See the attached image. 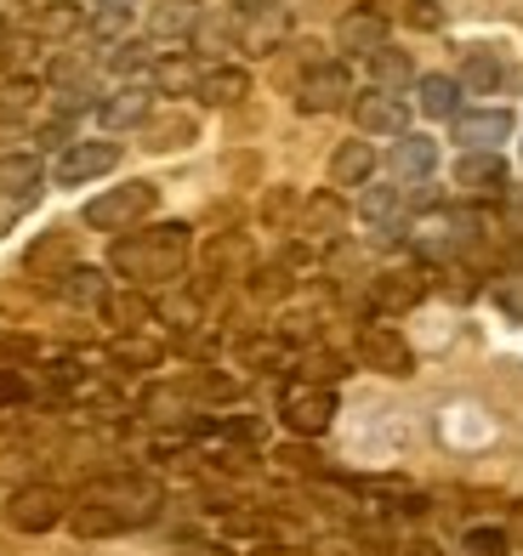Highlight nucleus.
<instances>
[{"label": "nucleus", "mask_w": 523, "mask_h": 556, "mask_svg": "<svg viewBox=\"0 0 523 556\" xmlns=\"http://www.w3.org/2000/svg\"><path fill=\"white\" fill-rule=\"evenodd\" d=\"M154 517H160V483L142 471L97 477V483L69 505V528L80 540H114V534H132V528L154 522Z\"/></svg>", "instance_id": "1"}, {"label": "nucleus", "mask_w": 523, "mask_h": 556, "mask_svg": "<svg viewBox=\"0 0 523 556\" xmlns=\"http://www.w3.org/2000/svg\"><path fill=\"white\" fill-rule=\"evenodd\" d=\"M194 256V227L188 222H154V227H132L114 239V273L132 278V290L148 285H177Z\"/></svg>", "instance_id": "2"}, {"label": "nucleus", "mask_w": 523, "mask_h": 556, "mask_svg": "<svg viewBox=\"0 0 523 556\" xmlns=\"http://www.w3.org/2000/svg\"><path fill=\"white\" fill-rule=\"evenodd\" d=\"M160 205V188L154 182H120L109 193L86 199V227H97V233H132V227H142L148 216H154Z\"/></svg>", "instance_id": "3"}, {"label": "nucleus", "mask_w": 523, "mask_h": 556, "mask_svg": "<svg viewBox=\"0 0 523 556\" xmlns=\"http://www.w3.org/2000/svg\"><path fill=\"white\" fill-rule=\"evenodd\" d=\"M69 494L52 489V483H29L17 489L7 505H0V517H7V528H17V534H52V528L69 517Z\"/></svg>", "instance_id": "4"}, {"label": "nucleus", "mask_w": 523, "mask_h": 556, "mask_svg": "<svg viewBox=\"0 0 523 556\" xmlns=\"http://www.w3.org/2000/svg\"><path fill=\"white\" fill-rule=\"evenodd\" d=\"M279 420L290 426L296 438H319L331 432L336 420V387H319V381H290L279 397Z\"/></svg>", "instance_id": "5"}, {"label": "nucleus", "mask_w": 523, "mask_h": 556, "mask_svg": "<svg viewBox=\"0 0 523 556\" xmlns=\"http://www.w3.org/2000/svg\"><path fill=\"white\" fill-rule=\"evenodd\" d=\"M353 352H359V364H364V369L393 375V381H404V375H415V352H410V341L398 336L393 324H359V341H353Z\"/></svg>", "instance_id": "6"}, {"label": "nucleus", "mask_w": 523, "mask_h": 556, "mask_svg": "<svg viewBox=\"0 0 523 556\" xmlns=\"http://www.w3.org/2000/svg\"><path fill=\"white\" fill-rule=\"evenodd\" d=\"M353 74H347V63H313L302 74V86H296V109L302 114H336L353 103Z\"/></svg>", "instance_id": "7"}, {"label": "nucleus", "mask_w": 523, "mask_h": 556, "mask_svg": "<svg viewBox=\"0 0 523 556\" xmlns=\"http://www.w3.org/2000/svg\"><path fill=\"white\" fill-rule=\"evenodd\" d=\"M120 165V142H109V137H97V142H69L63 154H58V165H52V176L63 188H80V182H97V176H109Z\"/></svg>", "instance_id": "8"}, {"label": "nucleus", "mask_w": 523, "mask_h": 556, "mask_svg": "<svg viewBox=\"0 0 523 556\" xmlns=\"http://www.w3.org/2000/svg\"><path fill=\"white\" fill-rule=\"evenodd\" d=\"M353 119H359V131L364 137H404L410 131V103L398 91H382V86H370L364 97H353Z\"/></svg>", "instance_id": "9"}, {"label": "nucleus", "mask_w": 523, "mask_h": 556, "mask_svg": "<svg viewBox=\"0 0 523 556\" xmlns=\"http://www.w3.org/2000/svg\"><path fill=\"white\" fill-rule=\"evenodd\" d=\"M382 46H387V12L382 7L341 12V23H336V52L341 58H376Z\"/></svg>", "instance_id": "10"}, {"label": "nucleus", "mask_w": 523, "mask_h": 556, "mask_svg": "<svg viewBox=\"0 0 523 556\" xmlns=\"http://www.w3.org/2000/svg\"><path fill=\"white\" fill-rule=\"evenodd\" d=\"M427 290H433V278L421 267H387L370 285V301H376V313H410L415 301H427Z\"/></svg>", "instance_id": "11"}, {"label": "nucleus", "mask_w": 523, "mask_h": 556, "mask_svg": "<svg viewBox=\"0 0 523 556\" xmlns=\"http://www.w3.org/2000/svg\"><path fill=\"white\" fill-rule=\"evenodd\" d=\"M456 142L461 154H495L507 137H512V114L507 109H472V114H456Z\"/></svg>", "instance_id": "12"}, {"label": "nucleus", "mask_w": 523, "mask_h": 556, "mask_svg": "<svg viewBox=\"0 0 523 556\" xmlns=\"http://www.w3.org/2000/svg\"><path fill=\"white\" fill-rule=\"evenodd\" d=\"M507 160L501 154H461L456 160V188L472 199H507Z\"/></svg>", "instance_id": "13"}, {"label": "nucleus", "mask_w": 523, "mask_h": 556, "mask_svg": "<svg viewBox=\"0 0 523 556\" xmlns=\"http://www.w3.org/2000/svg\"><path fill=\"white\" fill-rule=\"evenodd\" d=\"M148 109H154V86L148 80H126L120 91H109L103 103H97V119L109 125V131H126V125H142Z\"/></svg>", "instance_id": "14"}, {"label": "nucleus", "mask_w": 523, "mask_h": 556, "mask_svg": "<svg viewBox=\"0 0 523 556\" xmlns=\"http://www.w3.org/2000/svg\"><path fill=\"white\" fill-rule=\"evenodd\" d=\"M194 97H199L206 109H234V103H245V97H251V74H245L239 63L199 68V86H194Z\"/></svg>", "instance_id": "15"}, {"label": "nucleus", "mask_w": 523, "mask_h": 556, "mask_svg": "<svg viewBox=\"0 0 523 556\" xmlns=\"http://www.w3.org/2000/svg\"><path fill=\"white\" fill-rule=\"evenodd\" d=\"M341 227H347V205L336 193H313L302 199V222H296V233H302L308 244H336L341 239Z\"/></svg>", "instance_id": "16"}, {"label": "nucleus", "mask_w": 523, "mask_h": 556, "mask_svg": "<svg viewBox=\"0 0 523 556\" xmlns=\"http://www.w3.org/2000/svg\"><path fill=\"white\" fill-rule=\"evenodd\" d=\"M40 182H46V170H40L35 154H0V199H7L12 211L29 205L40 193Z\"/></svg>", "instance_id": "17"}, {"label": "nucleus", "mask_w": 523, "mask_h": 556, "mask_svg": "<svg viewBox=\"0 0 523 556\" xmlns=\"http://www.w3.org/2000/svg\"><path fill=\"white\" fill-rule=\"evenodd\" d=\"M387 165H393V176H404V182H427V176L438 170V142H433V137H415V131H404V137L393 142Z\"/></svg>", "instance_id": "18"}, {"label": "nucleus", "mask_w": 523, "mask_h": 556, "mask_svg": "<svg viewBox=\"0 0 523 556\" xmlns=\"http://www.w3.org/2000/svg\"><path fill=\"white\" fill-rule=\"evenodd\" d=\"M199 0H154L148 7V40H183L199 29Z\"/></svg>", "instance_id": "19"}, {"label": "nucleus", "mask_w": 523, "mask_h": 556, "mask_svg": "<svg viewBox=\"0 0 523 556\" xmlns=\"http://www.w3.org/2000/svg\"><path fill=\"white\" fill-rule=\"evenodd\" d=\"M359 211H364V222H376V227H382V239H393L398 227H404L410 193L398 188V182H387V188H370V182H364V199H359Z\"/></svg>", "instance_id": "20"}, {"label": "nucleus", "mask_w": 523, "mask_h": 556, "mask_svg": "<svg viewBox=\"0 0 523 556\" xmlns=\"http://www.w3.org/2000/svg\"><path fill=\"white\" fill-rule=\"evenodd\" d=\"M415 103H421L427 119H456L461 114V80H450V74H421Z\"/></svg>", "instance_id": "21"}, {"label": "nucleus", "mask_w": 523, "mask_h": 556, "mask_svg": "<svg viewBox=\"0 0 523 556\" xmlns=\"http://www.w3.org/2000/svg\"><path fill=\"white\" fill-rule=\"evenodd\" d=\"M376 176V148L370 142H341L331 154V182L336 188H364Z\"/></svg>", "instance_id": "22"}, {"label": "nucleus", "mask_w": 523, "mask_h": 556, "mask_svg": "<svg viewBox=\"0 0 523 556\" xmlns=\"http://www.w3.org/2000/svg\"><path fill=\"white\" fill-rule=\"evenodd\" d=\"M103 318L114 324L120 336H132V330H142V324L154 318V307H148L142 290H109V295H103Z\"/></svg>", "instance_id": "23"}, {"label": "nucleus", "mask_w": 523, "mask_h": 556, "mask_svg": "<svg viewBox=\"0 0 523 556\" xmlns=\"http://www.w3.org/2000/svg\"><path fill=\"white\" fill-rule=\"evenodd\" d=\"M58 295L63 301H80V307H103L109 278L97 273V267H69V273H58Z\"/></svg>", "instance_id": "24"}, {"label": "nucleus", "mask_w": 523, "mask_h": 556, "mask_svg": "<svg viewBox=\"0 0 523 556\" xmlns=\"http://www.w3.org/2000/svg\"><path fill=\"white\" fill-rule=\"evenodd\" d=\"M132 12H137V0H91V12H86L91 40H114L132 23Z\"/></svg>", "instance_id": "25"}, {"label": "nucleus", "mask_w": 523, "mask_h": 556, "mask_svg": "<svg viewBox=\"0 0 523 556\" xmlns=\"http://www.w3.org/2000/svg\"><path fill=\"white\" fill-rule=\"evenodd\" d=\"M114 74H126V80H132V74H142V68H154L160 63V52H154V40H120L114 46V52L103 58Z\"/></svg>", "instance_id": "26"}, {"label": "nucleus", "mask_w": 523, "mask_h": 556, "mask_svg": "<svg viewBox=\"0 0 523 556\" xmlns=\"http://www.w3.org/2000/svg\"><path fill=\"white\" fill-rule=\"evenodd\" d=\"M501 58L495 52H466V63H461V86H472V91H495L501 86Z\"/></svg>", "instance_id": "27"}, {"label": "nucleus", "mask_w": 523, "mask_h": 556, "mask_svg": "<svg viewBox=\"0 0 523 556\" xmlns=\"http://www.w3.org/2000/svg\"><path fill=\"white\" fill-rule=\"evenodd\" d=\"M370 74H376V86L382 91H398V86H410V58L404 52H393V46H382V52L376 58H370Z\"/></svg>", "instance_id": "28"}, {"label": "nucleus", "mask_w": 523, "mask_h": 556, "mask_svg": "<svg viewBox=\"0 0 523 556\" xmlns=\"http://www.w3.org/2000/svg\"><path fill=\"white\" fill-rule=\"evenodd\" d=\"M194 86H199V68L194 63H183V58H160L154 63V91L177 97V91H194Z\"/></svg>", "instance_id": "29"}, {"label": "nucleus", "mask_w": 523, "mask_h": 556, "mask_svg": "<svg viewBox=\"0 0 523 556\" xmlns=\"http://www.w3.org/2000/svg\"><path fill=\"white\" fill-rule=\"evenodd\" d=\"M40 52V40L29 35V29H12V35H0V68H7V74H17L23 63H29Z\"/></svg>", "instance_id": "30"}, {"label": "nucleus", "mask_w": 523, "mask_h": 556, "mask_svg": "<svg viewBox=\"0 0 523 556\" xmlns=\"http://www.w3.org/2000/svg\"><path fill=\"white\" fill-rule=\"evenodd\" d=\"M347 375V364L336 358V352H308L302 358V381H319V387H336Z\"/></svg>", "instance_id": "31"}, {"label": "nucleus", "mask_w": 523, "mask_h": 556, "mask_svg": "<svg viewBox=\"0 0 523 556\" xmlns=\"http://www.w3.org/2000/svg\"><path fill=\"white\" fill-rule=\"evenodd\" d=\"M466 551L472 556H512L507 528H466Z\"/></svg>", "instance_id": "32"}, {"label": "nucleus", "mask_w": 523, "mask_h": 556, "mask_svg": "<svg viewBox=\"0 0 523 556\" xmlns=\"http://www.w3.org/2000/svg\"><path fill=\"white\" fill-rule=\"evenodd\" d=\"M35 97H40V86L29 80V74H17V80L0 86V114H23V109L35 103Z\"/></svg>", "instance_id": "33"}, {"label": "nucleus", "mask_w": 523, "mask_h": 556, "mask_svg": "<svg viewBox=\"0 0 523 556\" xmlns=\"http://www.w3.org/2000/svg\"><path fill=\"white\" fill-rule=\"evenodd\" d=\"M165 352L154 341H114V364H137V369H154Z\"/></svg>", "instance_id": "34"}, {"label": "nucleus", "mask_w": 523, "mask_h": 556, "mask_svg": "<svg viewBox=\"0 0 523 556\" xmlns=\"http://www.w3.org/2000/svg\"><path fill=\"white\" fill-rule=\"evenodd\" d=\"M194 137V125L188 119H160V125H148V148H177Z\"/></svg>", "instance_id": "35"}, {"label": "nucleus", "mask_w": 523, "mask_h": 556, "mask_svg": "<svg viewBox=\"0 0 523 556\" xmlns=\"http://www.w3.org/2000/svg\"><path fill=\"white\" fill-rule=\"evenodd\" d=\"M17 403H29V375L0 369V409H17Z\"/></svg>", "instance_id": "36"}, {"label": "nucleus", "mask_w": 523, "mask_h": 556, "mask_svg": "<svg viewBox=\"0 0 523 556\" xmlns=\"http://www.w3.org/2000/svg\"><path fill=\"white\" fill-rule=\"evenodd\" d=\"M239 358L251 364V369H267V364H279V341H245Z\"/></svg>", "instance_id": "37"}, {"label": "nucleus", "mask_w": 523, "mask_h": 556, "mask_svg": "<svg viewBox=\"0 0 523 556\" xmlns=\"http://www.w3.org/2000/svg\"><path fill=\"white\" fill-rule=\"evenodd\" d=\"M228 12H234V23H251V17L279 12V0H228Z\"/></svg>", "instance_id": "38"}, {"label": "nucleus", "mask_w": 523, "mask_h": 556, "mask_svg": "<svg viewBox=\"0 0 523 556\" xmlns=\"http://www.w3.org/2000/svg\"><path fill=\"white\" fill-rule=\"evenodd\" d=\"M495 301H501V313H507V318H518V324H523V278L501 285V290H495Z\"/></svg>", "instance_id": "39"}, {"label": "nucleus", "mask_w": 523, "mask_h": 556, "mask_svg": "<svg viewBox=\"0 0 523 556\" xmlns=\"http://www.w3.org/2000/svg\"><path fill=\"white\" fill-rule=\"evenodd\" d=\"M290 290V273L285 267H262L257 273V295H285Z\"/></svg>", "instance_id": "40"}, {"label": "nucleus", "mask_w": 523, "mask_h": 556, "mask_svg": "<svg viewBox=\"0 0 523 556\" xmlns=\"http://www.w3.org/2000/svg\"><path fill=\"white\" fill-rule=\"evenodd\" d=\"M177 556H239V551L216 545V540H183V545H177Z\"/></svg>", "instance_id": "41"}, {"label": "nucleus", "mask_w": 523, "mask_h": 556, "mask_svg": "<svg viewBox=\"0 0 523 556\" xmlns=\"http://www.w3.org/2000/svg\"><path fill=\"white\" fill-rule=\"evenodd\" d=\"M273 460H285L290 471H319V454H308V448H279Z\"/></svg>", "instance_id": "42"}, {"label": "nucleus", "mask_w": 523, "mask_h": 556, "mask_svg": "<svg viewBox=\"0 0 523 556\" xmlns=\"http://www.w3.org/2000/svg\"><path fill=\"white\" fill-rule=\"evenodd\" d=\"M410 23L415 29H438V7L433 0H410Z\"/></svg>", "instance_id": "43"}, {"label": "nucleus", "mask_w": 523, "mask_h": 556, "mask_svg": "<svg viewBox=\"0 0 523 556\" xmlns=\"http://www.w3.org/2000/svg\"><path fill=\"white\" fill-rule=\"evenodd\" d=\"M398 556H444L433 540H404V545H398Z\"/></svg>", "instance_id": "44"}, {"label": "nucleus", "mask_w": 523, "mask_h": 556, "mask_svg": "<svg viewBox=\"0 0 523 556\" xmlns=\"http://www.w3.org/2000/svg\"><path fill=\"white\" fill-rule=\"evenodd\" d=\"M251 556H296V551H285V545H262V551H251Z\"/></svg>", "instance_id": "45"}, {"label": "nucleus", "mask_w": 523, "mask_h": 556, "mask_svg": "<svg viewBox=\"0 0 523 556\" xmlns=\"http://www.w3.org/2000/svg\"><path fill=\"white\" fill-rule=\"evenodd\" d=\"M7 227H12V205H7V199H0V233H7Z\"/></svg>", "instance_id": "46"}, {"label": "nucleus", "mask_w": 523, "mask_h": 556, "mask_svg": "<svg viewBox=\"0 0 523 556\" xmlns=\"http://www.w3.org/2000/svg\"><path fill=\"white\" fill-rule=\"evenodd\" d=\"M35 7H52L58 12V7H74V0H35Z\"/></svg>", "instance_id": "47"}]
</instances>
